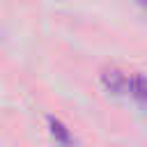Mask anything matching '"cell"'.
Instances as JSON below:
<instances>
[{"label": "cell", "instance_id": "obj_1", "mask_svg": "<svg viewBox=\"0 0 147 147\" xmlns=\"http://www.w3.org/2000/svg\"><path fill=\"white\" fill-rule=\"evenodd\" d=\"M101 80H103V85H106L110 92H115V94H122V92L129 90V78H126L119 69H106V71L101 74Z\"/></svg>", "mask_w": 147, "mask_h": 147}, {"label": "cell", "instance_id": "obj_2", "mask_svg": "<svg viewBox=\"0 0 147 147\" xmlns=\"http://www.w3.org/2000/svg\"><path fill=\"white\" fill-rule=\"evenodd\" d=\"M48 129H51V136L55 138V142H57L60 147H71V145H74V138H71L69 129H67L60 119L48 117Z\"/></svg>", "mask_w": 147, "mask_h": 147}, {"label": "cell", "instance_id": "obj_3", "mask_svg": "<svg viewBox=\"0 0 147 147\" xmlns=\"http://www.w3.org/2000/svg\"><path fill=\"white\" fill-rule=\"evenodd\" d=\"M129 92L138 99V101H147V78L142 76V74H133L131 78H129Z\"/></svg>", "mask_w": 147, "mask_h": 147}]
</instances>
